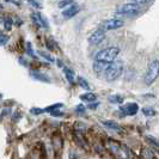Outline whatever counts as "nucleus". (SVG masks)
<instances>
[{
  "instance_id": "obj_7",
  "label": "nucleus",
  "mask_w": 159,
  "mask_h": 159,
  "mask_svg": "<svg viewBox=\"0 0 159 159\" xmlns=\"http://www.w3.org/2000/svg\"><path fill=\"white\" fill-rule=\"evenodd\" d=\"M105 39V32L103 30H101V29H98V30H96L90 37H89V42L91 43V44H99V43H102Z\"/></svg>"
},
{
  "instance_id": "obj_16",
  "label": "nucleus",
  "mask_w": 159,
  "mask_h": 159,
  "mask_svg": "<svg viewBox=\"0 0 159 159\" xmlns=\"http://www.w3.org/2000/svg\"><path fill=\"white\" fill-rule=\"evenodd\" d=\"M61 107H62V104H61V103L53 104V105H50V107H48V108H46V109H44V111H47V112H53V111H55V110H57L59 108H61Z\"/></svg>"
},
{
  "instance_id": "obj_25",
  "label": "nucleus",
  "mask_w": 159,
  "mask_h": 159,
  "mask_svg": "<svg viewBox=\"0 0 159 159\" xmlns=\"http://www.w3.org/2000/svg\"><path fill=\"white\" fill-rule=\"evenodd\" d=\"M147 139H148L151 143H154L156 146H159V141H157V140H156V138H153V136H147Z\"/></svg>"
},
{
  "instance_id": "obj_1",
  "label": "nucleus",
  "mask_w": 159,
  "mask_h": 159,
  "mask_svg": "<svg viewBox=\"0 0 159 159\" xmlns=\"http://www.w3.org/2000/svg\"><path fill=\"white\" fill-rule=\"evenodd\" d=\"M120 54V48L117 47H109L103 50L98 52L96 55V61L102 62V64H112L115 62L116 57Z\"/></svg>"
},
{
  "instance_id": "obj_22",
  "label": "nucleus",
  "mask_w": 159,
  "mask_h": 159,
  "mask_svg": "<svg viewBox=\"0 0 159 159\" xmlns=\"http://www.w3.org/2000/svg\"><path fill=\"white\" fill-rule=\"evenodd\" d=\"M151 0H132V2L133 4H136V5H143V4H148Z\"/></svg>"
},
{
  "instance_id": "obj_28",
  "label": "nucleus",
  "mask_w": 159,
  "mask_h": 159,
  "mask_svg": "<svg viewBox=\"0 0 159 159\" xmlns=\"http://www.w3.org/2000/svg\"><path fill=\"white\" fill-rule=\"evenodd\" d=\"M52 115H53V116H62L64 114H62L61 111H57V110H56V111H53V112H52Z\"/></svg>"
},
{
  "instance_id": "obj_11",
  "label": "nucleus",
  "mask_w": 159,
  "mask_h": 159,
  "mask_svg": "<svg viewBox=\"0 0 159 159\" xmlns=\"http://www.w3.org/2000/svg\"><path fill=\"white\" fill-rule=\"evenodd\" d=\"M31 18L36 22V23H39L40 25L42 26H47V23H46V20L43 19V17L41 16V13L39 12H35V13H32L31 15Z\"/></svg>"
},
{
  "instance_id": "obj_19",
  "label": "nucleus",
  "mask_w": 159,
  "mask_h": 159,
  "mask_svg": "<svg viewBox=\"0 0 159 159\" xmlns=\"http://www.w3.org/2000/svg\"><path fill=\"white\" fill-rule=\"evenodd\" d=\"M73 5V0H62V1H60V4H59V7H65V6H72Z\"/></svg>"
},
{
  "instance_id": "obj_29",
  "label": "nucleus",
  "mask_w": 159,
  "mask_h": 159,
  "mask_svg": "<svg viewBox=\"0 0 159 159\" xmlns=\"http://www.w3.org/2000/svg\"><path fill=\"white\" fill-rule=\"evenodd\" d=\"M98 104L99 103H92V104H90V105H89V108H90V109H96V108H97V107H98Z\"/></svg>"
},
{
  "instance_id": "obj_10",
  "label": "nucleus",
  "mask_w": 159,
  "mask_h": 159,
  "mask_svg": "<svg viewBox=\"0 0 159 159\" xmlns=\"http://www.w3.org/2000/svg\"><path fill=\"white\" fill-rule=\"evenodd\" d=\"M31 75L36 80H40V81H43V83H50L49 77H47L46 74H43V73H41V72H32Z\"/></svg>"
},
{
  "instance_id": "obj_4",
  "label": "nucleus",
  "mask_w": 159,
  "mask_h": 159,
  "mask_svg": "<svg viewBox=\"0 0 159 159\" xmlns=\"http://www.w3.org/2000/svg\"><path fill=\"white\" fill-rule=\"evenodd\" d=\"M140 11V6L133 4V2H127V4H123L117 7L116 12L117 15H135Z\"/></svg>"
},
{
  "instance_id": "obj_9",
  "label": "nucleus",
  "mask_w": 159,
  "mask_h": 159,
  "mask_svg": "<svg viewBox=\"0 0 159 159\" xmlns=\"http://www.w3.org/2000/svg\"><path fill=\"white\" fill-rule=\"evenodd\" d=\"M109 65L110 64H102V62H96L93 65V70L97 74H105L107 71H108V68H109Z\"/></svg>"
},
{
  "instance_id": "obj_5",
  "label": "nucleus",
  "mask_w": 159,
  "mask_h": 159,
  "mask_svg": "<svg viewBox=\"0 0 159 159\" xmlns=\"http://www.w3.org/2000/svg\"><path fill=\"white\" fill-rule=\"evenodd\" d=\"M123 25V22L120 20V19H108V20H104L103 23L101 24V30H103L104 32L107 31H110V30H115V29H119Z\"/></svg>"
},
{
  "instance_id": "obj_2",
  "label": "nucleus",
  "mask_w": 159,
  "mask_h": 159,
  "mask_svg": "<svg viewBox=\"0 0 159 159\" xmlns=\"http://www.w3.org/2000/svg\"><path fill=\"white\" fill-rule=\"evenodd\" d=\"M159 77V60L154 59L148 64L147 71L145 73V84L146 85H152L156 79Z\"/></svg>"
},
{
  "instance_id": "obj_14",
  "label": "nucleus",
  "mask_w": 159,
  "mask_h": 159,
  "mask_svg": "<svg viewBox=\"0 0 159 159\" xmlns=\"http://www.w3.org/2000/svg\"><path fill=\"white\" fill-rule=\"evenodd\" d=\"M64 72H65V75H66L67 80H68L71 84H73V83H74V72L71 71L68 67H65Z\"/></svg>"
},
{
  "instance_id": "obj_8",
  "label": "nucleus",
  "mask_w": 159,
  "mask_h": 159,
  "mask_svg": "<svg viewBox=\"0 0 159 159\" xmlns=\"http://www.w3.org/2000/svg\"><path fill=\"white\" fill-rule=\"evenodd\" d=\"M78 12H79V6L72 5V6L67 7L66 10H64L62 16H64L65 18H72V17H74L75 15H78Z\"/></svg>"
},
{
  "instance_id": "obj_24",
  "label": "nucleus",
  "mask_w": 159,
  "mask_h": 159,
  "mask_svg": "<svg viewBox=\"0 0 159 159\" xmlns=\"http://www.w3.org/2000/svg\"><path fill=\"white\" fill-rule=\"evenodd\" d=\"M31 112L32 114H35V115H39V114H42V112H44V109H36V108H32L31 109Z\"/></svg>"
},
{
  "instance_id": "obj_15",
  "label": "nucleus",
  "mask_w": 159,
  "mask_h": 159,
  "mask_svg": "<svg viewBox=\"0 0 159 159\" xmlns=\"http://www.w3.org/2000/svg\"><path fill=\"white\" fill-rule=\"evenodd\" d=\"M109 102H110V103H114V104H120L123 102V97L120 95L110 96V97H109Z\"/></svg>"
},
{
  "instance_id": "obj_17",
  "label": "nucleus",
  "mask_w": 159,
  "mask_h": 159,
  "mask_svg": "<svg viewBox=\"0 0 159 159\" xmlns=\"http://www.w3.org/2000/svg\"><path fill=\"white\" fill-rule=\"evenodd\" d=\"M143 112L146 115V116H148V117H151V116H154L157 112H156V110H153L152 108H143Z\"/></svg>"
},
{
  "instance_id": "obj_13",
  "label": "nucleus",
  "mask_w": 159,
  "mask_h": 159,
  "mask_svg": "<svg viewBox=\"0 0 159 159\" xmlns=\"http://www.w3.org/2000/svg\"><path fill=\"white\" fill-rule=\"evenodd\" d=\"M102 123H103L105 127L110 128V129H112V130H117V132L121 130L120 125H117V123H116V122H114V121H103Z\"/></svg>"
},
{
  "instance_id": "obj_3",
  "label": "nucleus",
  "mask_w": 159,
  "mask_h": 159,
  "mask_svg": "<svg viewBox=\"0 0 159 159\" xmlns=\"http://www.w3.org/2000/svg\"><path fill=\"white\" fill-rule=\"evenodd\" d=\"M122 71H123V64L121 61H115L109 65V68L105 73V78L108 81H114L122 74Z\"/></svg>"
},
{
  "instance_id": "obj_12",
  "label": "nucleus",
  "mask_w": 159,
  "mask_h": 159,
  "mask_svg": "<svg viewBox=\"0 0 159 159\" xmlns=\"http://www.w3.org/2000/svg\"><path fill=\"white\" fill-rule=\"evenodd\" d=\"M80 99L81 101H85V102H95L97 99V96L92 92H88V93H84V95L80 96Z\"/></svg>"
},
{
  "instance_id": "obj_23",
  "label": "nucleus",
  "mask_w": 159,
  "mask_h": 159,
  "mask_svg": "<svg viewBox=\"0 0 159 159\" xmlns=\"http://www.w3.org/2000/svg\"><path fill=\"white\" fill-rule=\"evenodd\" d=\"M40 55H42L44 59H47L48 61H50V62H53L54 61V59L52 57V56L49 55V54H47V53H44V52H40Z\"/></svg>"
},
{
  "instance_id": "obj_27",
  "label": "nucleus",
  "mask_w": 159,
  "mask_h": 159,
  "mask_svg": "<svg viewBox=\"0 0 159 159\" xmlns=\"http://www.w3.org/2000/svg\"><path fill=\"white\" fill-rule=\"evenodd\" d=\"M85 110V107L84 105H78L77 107V112H83Z\"/></svg>"
},
{
  "instance_id": "obj_18",
  "label": "nucleus",
  "mask_w": 159,
  "mask_h": 159,
  "mask_svg": "<svg viewBox=\"0 0 159 159\" xmlns=\"http://www.w3.org/2000/svg\"><path fill=\"white\" fill-rule=\"evenodd\" d=\"M78 83H79V85L83 89H85V90H90V86H89L88 81H86L85 79H83L81 77H79V78H78Z\"/></svg>"
},
{
  "instance_id": "obj_21",
  "label": "nucleus",
  "mask_w": 159,
  "mask_h": 159,
  "mask_svg": "<svg viewBox=\"0 0 159 159\" xmlns=\"http://www.w3.org/2000/svg\"><path fill=\"white\" fill-rule=\"evenodd\" d=\"M10 40L8 35H5V34H1V46H5L7 43V41Z\"/></svg>"
},
{
  "instance_id": "obj_30",
  "label": "nucleus",
  "mask_w": 159,
  "mask_h": 159,
  "mask_svg": "<svg viewBox=\"0 0 159 159\" xmlns=\"http://www.w3.org/2000/svg\"><path fill=\"white\" fill-rule=\"evenodd\" d=\"M6 1H12V2L15 4V5H18V2H17L16 0H6Z\"/></svg>"
},
{
  "instance_id": "obj_6",
  "label": "nucleus",
  "mask_w": 159,
  "mask_h": 159,
  "mask_svg": "<svg viewBox=\"0 0 159 159\" xmlns=\"http://www.w3.org/2000/svg\"><path fill=\"white\" fill-rule=\"evenodd\" d=\"M139 111V105L136 103H127L120 108V112L123 116H133Z\"/></svg>"
},
{
  "instance_id": "obj_26",
  "label": "nucleus",
  "mask_w": 159,
  "mask_h": 159,
  "mask_svg": "<svg viewBox=\"0 0 159 159\" xmlns=\"http://www.w3.org/2000/svg\"><path fill=\"white\" fill-rule=\"evenodd\" d=\"M28 1H30L32 5L35 6V7H37V8H41V7H42V5H41V4H39L37 1H35V0H28Z\"/></svg>"
},
{
  "instance_id": "obj_20",
  "label": "nucleus",
  "mask_w": 159,
  "mask_h": 159,
  "mask_svg": "<svg viewBox=\"0 0 159 159\" xmlns=\"http://www.w3.org/2000/svg\"><path fill=\"white\" fill-rule=\"evenodd\" d=\"M5 29L7 31H11V29H12V19L11 18H6L5 19Z\"/></svg>"
}]
</instances>
